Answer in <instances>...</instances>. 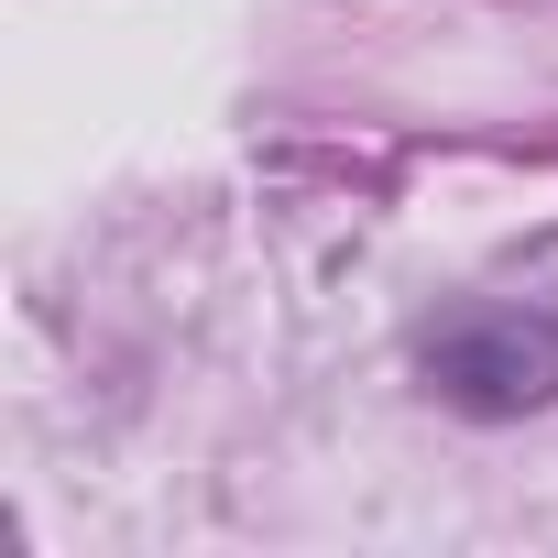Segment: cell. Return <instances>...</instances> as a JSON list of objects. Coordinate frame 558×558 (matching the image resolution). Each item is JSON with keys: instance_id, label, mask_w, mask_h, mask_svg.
Segmentation results:
<instances>
[{"instance_id": "6da1fadb", "label": "cell", "mask_w": 558, "mask_h": 558, "mask_svg": "<svg viewBox=\"0 0 558 558\" xmlns=\"http://www.w3.org/2000/svg\"><path fill=\"white\" fill-rule=\"evenodd\" d=\"M416 373L460 416H536V405H558V286L460 307L449 329H427Z\"/></svg>"}]
</instances>
